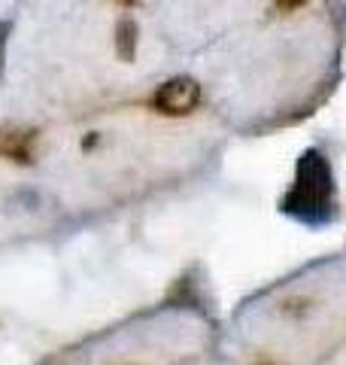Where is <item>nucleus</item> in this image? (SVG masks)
Listing matches in <instances>:
<instances>
[{
  "instance_id": "1",
  "label": "nucleus",
  "mask_w": 346,
  "mask_h": 365,
  "mask_svg": "<svg viewBox=\"0 0 346 365\" xmlns=\"http://www.w3.org/2000/svg\"><path fill=\"white\" fill-rule=\"evenodd\" d=\"M331 189V168L322 153H304L298 162L295 186L285 195V210L301 216V220H322V216H328Z\"/></svg>"
},
{
  "instance_id": "2",
  "label": "nucleus",
  "mask_w": 346,
  "mask_h": 365,
  "mask_svg": "<svg viewBox=\"0 0 346 365\" xmlns=\"http://www.w3.org/2000/svg\"><path fill=\"white\" fill-rule=\"evenodd\" d=\"M201 104V86L192 76H173L152 95V107L164 116H186Z\"/></svg>"
},
{
  "instance_id": "3",
  "label": "nucleus",
  "mask_w": 346,
  "mask_h": 365,
  "mask_svg": "<svg viewBox=\"0 0 346 365\" xmlns=\"http://www.w3.org/2000/svg\"><path fill=\"white\" fill-rule=\"evenodd\" d=\"M115 52L122 61H131L137 55V21L131 16H122L115 21Z\"/></svg>"
},
{
  "instance_id": "4",
  "label": "nucleus",
  "mask_w": 346,
  "mask_h": 365,
  "mask_svg": "<svg viewBox=\"0 0 346 365\" xmlns=\"http://www.w3.org/2000/svg\"><path fill=\"white\" fill-rule=\"evenodd\" d=\"M0 155L13 158V162H31V134L6 131L0 137Z\"/></svg>"
},
{
  "instance_id": "5",
  "label": "nucleus",
  "mask_w": 346,
  "mask_h": 365,
  "mask_svg": "<svg viewBox=\"0 0 346 365\" xmlns=\"http://www.w3.org/2000/svg\"><path fill=\"white\" fill-rule=\"evenodd\" d=\"M307 4L310 0H276V9H280V13H295V9H301Z\"/></svg>"
},
{
  "instance_id": "6",
  "label": "nucleus",
  "mask_w": 346,
  "mask_h": 365,
  "mask_svg": "<svg viewBox=\"0 0 346 365\" xmlns=\"http://www.w3.org/2000/svg\"><path fill=\"white\" fill-rule=\"evenodd\" d=\"M4 46H6V25H0V67H4Z\"/></svg>"
},
{
  "instance_id": "7",
  "label": "nucleus",
  "mask_w": 346,
  "mask_h": 365,
  "mask_svg": "<svg viewBox=\"0 0 346 365\" xmlns=\"http://www.w3.org/2000/svg\"><path fill=\"white\" fill-rule=\"evenodd\" d=\"M119 4H125V6H134V4H137V0H119Z\"/></svg>"
}]
</instances>
